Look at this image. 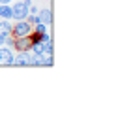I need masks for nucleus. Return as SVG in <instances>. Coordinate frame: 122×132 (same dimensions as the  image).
<instances>
[{
    "mask_svg": "<svg viewBox=\"0 0 122 132\" xmlns=\"http://www.w3.org/2000/svg\"><path fill=\"white\" fill-rule=\"evenodd\" d=\"M30 4H32L30 0H24V2H17L15 6H11V19H15V21H23V19H26Z\"/></svg>",
    "mask_w": 122,
    "mask_h": 132,
    "instance_id": "nucleus-1",
    "label": "nucleus"
},
{
    "mask_svg": "<svg viewBox=\"0 0 122 132\" xmlns=\"http://www.w3.org/2000/svg\"><path fill=\"white\" fill-rule=\"evenodd\" d=\"M30 34H32V25H30L26 19L15 21L13 28H11V36H13V38H23V36H30Z\"/></svg>",
    "mask_w": 122,
    "mask_h": 132,
    "instance_id": "nucleus-2",
    "label": "nucleus"
},
{
    "mask_svg": "<svg viewBox=\"0 0 122 132\" xmlns=\"http://www.w3.org/2000/svg\"><path fill=\"white\" fill-rule=\"evenodd\" d=\"M13 57L11 47H0V66H13Z\"/></svg>",
    "mask_w": 122,
    "mask_h": 132,
    "instance_id": "nucleus-3",
    "label": "nucleus"
},
{
    "mask_svg": "<svg viewBox=\"0 0 122 132\" xmlns=\"http://www.w3.org/2000/svg\"><path fill=\"white\" fill-rule=\"evenodd\" d=\"M32 42H34L32 34H30V36H23V38H15L13 49H17V51H28L30 45H32Z\"/></svg>",
    "mask_w": 122,
    "mask_h": 132,
    "instance_id": "nucleus-4",
    "label": "nucleus"
},
{
    "mask_svg": "<svg viewBox=\"0 0 122 132\" xmlns=\"http://www.w3.org/2000/svg\"><path fill=\"white\" fill-rule=\"evenodd\" d=\"M30 57L32 53L28 51H17V55L13 57V66H30Z\"/></svg>",
    "mask_w": 122,
    "mask_h": 132,
    "instance_id": "nucleus-5",
    "label": "nucleus"
},
{
    "mask_svg": "<svg viewBox=\"0 0 122 132\" xmlns=\"http://www.w3.org/2000/svg\"><path fill=\"white\" fill-rule=\"evenodd\" d=\"M11 28H13L11 19H2V21H0V34L10 36V34H11Z\"/></svg>",
    "mask_w": 122,
    "mask_h": 132,
    "instance_id": "nucleus-6",
    "label": "nucleus"
},
{
    "mask_svg": "<svg viewBox=\"0 0 122 132\" xmlns=\"http://www.w3.org/2000/svg\"><path fill=\"white\" fill-rule=\"evenodd\" d=\"M38 21L40 23H45V25H51V21H53L51 10H41V11H38Z\"/></svg>",
    "mask_w": 122,
    "mask_h": 132,
    "instance_id": "nucleus-7",
    "label": "nucleus"
},
{
    "mask_svg": "<svg viewBox=\"0 0 122 132\" xmlns=\"http://www.w3.org/2000/svg\"><path fill=\"white\" fill-rule=\"evenodd\" d=\"M0 17L2 19H11V6L10 4H0Z\"/></svg>",
    "mask_w": 122,
    "mask_h": 132,
    "instance_id": "nucleus-8",
    "label": "nucleus"
},
{
    "mask_svg": "<svg viewBox=\"0 0 122 132\" xmlns=\"http://www.w3.org/2000/svg\"><path fill=\"white\" fill-rule=\"evenodd\" d=\"M11 0H0V4H10Z\"/></svg>",
    "mask_w": 122,
    "mask_h": 132,
    "instance_id": "nucleus-9",
    "label": "nucleus"
}]
</instances>
